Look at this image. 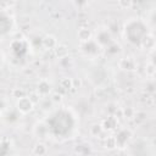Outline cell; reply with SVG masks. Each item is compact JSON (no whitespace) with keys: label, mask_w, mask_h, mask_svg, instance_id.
Returning <instances> with one entry per match:
<instances>
[{"label":"cell","mask_w":156,"mask_h":156,"mask_svg":"<svg viewBox=\"0 0 156 156\" xmlns=\"http://www.w3.org/2000/svg\"><path fill=\"white\" fill-rule=\"evenodd\" d=\"M33 101L29 99V96H22L20 99H17V102H16V107L17 110L21 112V113H28L33 110Z\"/></svg>","instance_id":"obj_1"},{"label":"cell","mask_w":156,"mask_h":156,"mask_svg":"<svg viewBox=\"0 0 156 156\" xmlns=\"http://www.w3.org/2000/svg\"><path fill=\"white\" fill-rule=\"evenodd\" d=\"M51 84L48 79H41L38 83V88H37V94L39 96H46L51 93Z\"/></svg>","instance_id":"obj_2"},{"label":"cell","mask_w":156,"mask_h":156,"mask_svg":"<svg viewBox=\"0 0 156 156\" xmlns=\"http://www.w3.org/2000/svg\"><path fill=\"white\" fill-rule=\"evenodd\" d=\"M132 136V133L129 129H122L118 132V134L115 136L116 138V141H117V146H123Z\"/></svg>","instance_id":"obj_3"},{"label":"cell","mask_w":156,"mask_h":156,"mask_svg":"<svg viewBox=\"0 0 156 156\" xmlns=\"http://www.w3.org/2000/svg\"><path fill=\"white\" fill-rule=\"evenodd\" d=\"M91 37H93V33H91V30H90L89 28H87V27H82V28H79L78 32H77V38H78V40H79L82 44L90 41Z\"/></svg>","instance_id":"obj_4"},{"label":"cell","mask_w":156,"mask_h":156,"mask_svg":"<svg viewBox=\"0 0 156 156\" xmlns=\"http://www.w3.org/2000/svg\"><path fill=\"white\" fill-rule=\"evenodd\" d=\"M43 46L45 49H52L54 50L57 46V39H56V37H54L51 34L45 35L43 38Z\"/></svg>","instance_id":"obj_5"},{"label":"cell","mask_w":156,"mask_h":156,"mask_svg":"<svg viewBox=\"0 0 156 156\" xmlns=\"http://www.w3.org/2000/svg\"><path fill=\"white\" fill-rule=\"evenodd\" d=\"M141 43V46L143 48H146V50H152L155 48V38L152 34H145L144 38L140 40Z\"/></svg>","instance_id":"obj_6"},{"label":"cell","mask_w":156,"mask_h":156,"mask_svg":"<svg viewBox=\"0 0 156 156\" xmlns=\"http://www.w3.org/2000/svg\"><path fill=\"white\" fill-rule=\"evenodd\" d=\"M119 67L122 69H126V71H133L135 68V61L130 57H124V58L121 60Z\"/></svg>","instance_id":"obj_7"},{"label":"cell","mask_w":156,"mask_h":156,"mask_svg":"<svg viewBox=\"0 0 156 156\" xmlns=\"http://www.w3.org/2000/svg\"><path fill=\"white\" fill-rule=\"evenodd\" d=\"M48 130H49V129H48V126H46L44 122L37 123L35 127H34V134H35L38 138H44V136L46 135Z\"/></svg>","instance_id":"obj_8"},{"label":"cell","mask_w":156,"mask_h":156,"mask_svg":"<svg viewBox=\"0 0 156 156\" xmlns=\"http://www.w3.org/2000/svg\"><path fill=\"white\" fill-rule=\"evenodd\" d=\"M48 152V147L43 141H38L34 146H33V154L35 156H45Z\"/></svg>","instance_id":"obj_9"},{"label":"cell","mask_w":156,"mask_h":156,"mask_svg":"<svg viewBox=\"0 0 156 156\" xmlns=\"http://www.w3.org/2000/svg\"><path fill=\"white\" fill-rule=\"evenodd\" d=\"M54 51L58 58H65V57H67V54H68V49L65 44H57V46L54 49Z\"/></svg>","instance_id":"obj_10"},{"label":"cell","mask_w":156,"mask_h":156,"mask_svg":"<svg viewBox=\"0 0 156 156\" xmlns=\"http://www.w3.org/2000/svg\"><path fill=\"white\" fill-rule=\"evenodd\" d=\"M116 126H117V121H116V118L112 117V116H111V117H107V119H105V121L102 122V124H101L102 129H108V130L113 129Z\"/></svg>","instance_id":"obj_11"},{"label":"cell","mask_w":156,"mask_h":156,"mask_svg":"<svg viewBox=\"0 0 156 156\" xmlns=\"http://www.w3.org/2000/svg\"><path fill=\"white\" fill-rule=\"evenodd\" d=\"M105 147L108 150H113L115 147H117V141H116L115 135H108L105 139Z\"/></svg>","instance_id":"obj_12"},{"label":"cell","mask_w":156,"mask_h":156,"mask_svg":"<svg viewBox=\"0 0 156 156\" xmlns=\"http://www.w3.org/2000/svg\"><path fill=\"white\" fill-rule=\"evenodd\" d=\"M102 132H104V129H102L101 124L95 123V124H93V126L90 127V134H91L93 136H99Z\"/></svg>","instance_id":"obj_13"},{"label":"cell","mask_w":156,"mask_h":156,"mask_svg":"<svg viewBox=\"0 0 156 156\" xmlns=\"http://www.w3.org/2000/svg\"><path fill=\"white\" fill-rule=\"evenodd\" d=\"M60 87L63 88L65 90L72 89V79H71V78H67V77L62 78V79L60 80Z\"/></svg>","instance_id":"obj_14"},{"label":"cell","mask_w":156,"mask_h":156,"mask_svg":"<svg viewBox=\"0 0 156 156\" xmlns=\"http://www.w3.org/2000/svg\"><path fill=\"white\" fill-rule=\"evenodd\" d=\"M155 71H156V68H155V65H154L152 62L146 63V66H145V72H146V76H149V77H154Z\"/></svg>","instance_id":"obj_15"},{"label":"cell","mask_w":156,"mask_h":156,"mask_svg":"<svg viewBox=\"0 0 156 156\" xmlns=\"http://www.w3.org/2000/svg\"><path fill=\"white\" fill-rule=\"evenodd\" d=\"M135 116V110L133 107H124L123 108V117L124 118H132Z\"/></svg>","instance_id":"obj_16"},{"label":"cell","mask_w":156,"mask_h":156,"mask_svg":"<svg viewBox=\"0 0 156 156\" xmlns=\"http://www.w3.org/2000/svg\"><path fill=\"white\" fill-rule=\"evenodd\" d=\"M51 101L54 102V104H60L61 101H62V94L61 93H58V91H55V93H52L51 94Z\"/></svg>","instance_id":"obj_17"},{"label":"cell","mask_w":156,"mask_h":156,"mask_svg":"<svg viewBox=\"0 0 156 156\" xmlns=\"http://www.w3.org/2000/svg\"><path fill=\"white\" fill-rule=\"evenodd\" d=\"M12 96L16 98V99H20V98L24 96V93H23L22 89H20V88H15V89L12 90Z\"/></svg>","instance_id":"obj_18"},{"label":"cell","mask_w":156,"mask_h":156,"mask_svg":"<svg viewBox=\"0 0 156 156\" xmlns=\"http://www.w3.org/2000/svg\"><path fill=\"white\" fill-rule=\"evenodd\" d=\"M72 79V88L78 89L82 87V79L80 78H71Z\"/></svg>","instance_id":"obj_19"},{"label":"cell","mask_w":156,"mask_h":156,"mask_svg":"<svg viewBox=\"0 0 156 156\" xmlns=\"http://www.w3.org/2000/svg\"><path fill=\"white\" fill-rule=\"evenodd\" d=\"M118 5L121 6V7H130L132 6V2L130 1H118Z\"/></svg>","instance_id":"obj_20"},{"label":"cell","mask_w":156,"mask_h":156,"mask_svg":"<svg viewBox=\"0 0 156 156\" xmlns=\"http://www.w3.org/2000/svg\"><path fill=\"white\" fill-rule=\"evenodd\" d=\"M0 118H1V113H0Z\"/></svg>","instance_id":"obj_21"}]
</instances>
